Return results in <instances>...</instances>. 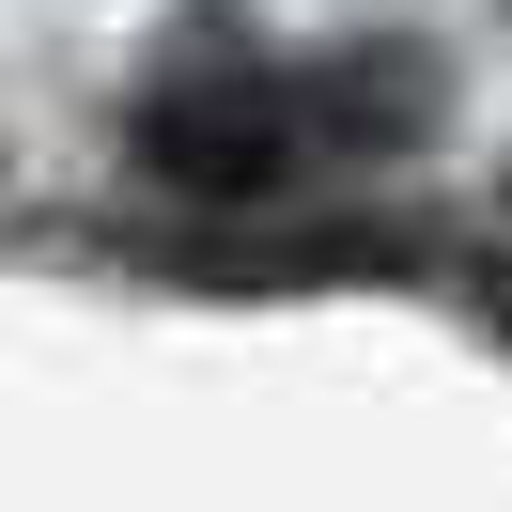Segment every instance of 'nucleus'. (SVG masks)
Instances as JSON below:
<instances>
[{
  "instance_id": "obj_1",
  "label": "nucleus",
  "mask_w": 512,
  "mask_h": 512,
  "mask_svg": "<svg viewBox=\"0 0 512 512\" xmlns=\"http://www.w3.org/2000/svg\"><path fill=\"white\" fill-rule=\"evenodd\" d=\"M140 171L156 187H187V202H280L295 171L326 156L311 140V94L295 78H264V63H218V78H171V94H140Z\"/></svg>"
}]
</instances>
